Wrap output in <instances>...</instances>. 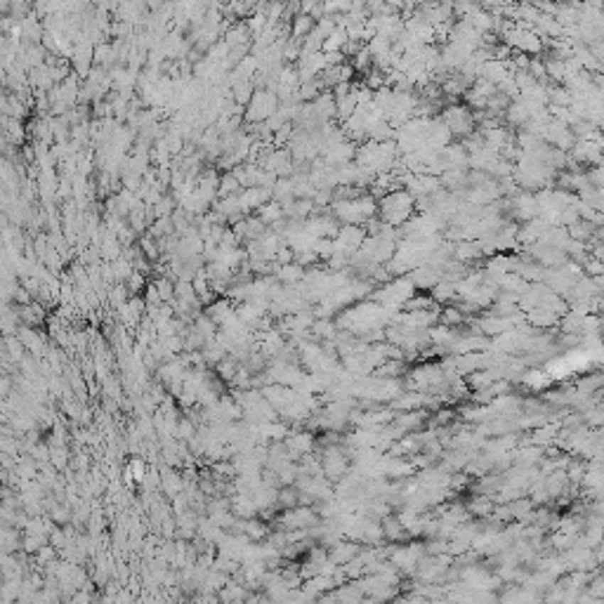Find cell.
<instances>
[{
    "label": "cell",
    "mask_w": 604,
    "mask_h": 604,
    "mask_svg": "<svg viewBox=\"0 0 604 604\" xmlns=\"http://www.w3.org/2000/svg\"><path fill=\"white\" fill-rule=\"evenodd\" d=\"M416 198L406 189H394L380 198V217L389 227H399L414 215Z\"/></svg>",
    "instance_id": "6da1fadb"
},
{
    "label": "cell",
    "mask_w": 604,
    "mask_h": 604,
    "mask_svg": "<svg viewBox=\"0 0 604 604\" xmlns=\"http://www.w3.org/2000/svg\"><path fill=\"white\" fill-rule=\"evenodd\" d=\"M414 293H416L414 281L401 274V276L392 279V281L382 284V288H378L373 293V300L380 302V305H385V307H404V302L414 296Z\"/></svg>",
    "instance_id": "7a4b0ae2"
},
{
    "label": "cell",
    "mask_w": 604,
    "mask_h": 604,
    "mask_svg": "<svg viewBox=\"0 0 604 604\" xmlns=\"http://www.w3.org/2000/svg\"><path fill=\"white\" fill-rule=\"evenodd\" d=\"M321 522L319 512L314 510L312 505H296V507H288L281 517V527L286 532L291 529H312Z\"/></svg>",
    "instance_id": "3957f363"
},
{
    "label": "cell",
    "mask_w": 604,
    "mask_h": 604,
    "mask_svg": "<svg viewBox=\"0 0 604 604\" xmlns=\"http://www.w3.org/2000/svg\"><path fill=\"white\" fill-rule=\"evenodd\" d=\"M505 41H507V45H512L514 50H519L522 55H527V53H539V50H541L539 33H536V31H529L527 26H514V28H510V31H507V36H505Z\"/></svg>",
    "instance_id": "277c9868"
},
{
    "label": "cell",
    "mask_w": 604,
    "mask_h": 604,
    "mask_svg": "<svg viewBox=\"0 0 604 604\" xmlns=\"http://www.w3.org/2000/svg\"><path fill=\"white\" fill-rule=\"evenodd\" d=\"M380 527H382V539H385L387 543H404V541L411 539L406 527L401 524V519L397 517L394 512L385 514V517L380 519Z\"/></svg>",
    "instance_id": "5b68a950"
},
{
    "label": "cell",
    "mask_w": 604,
    "mask_h": 604,
    "mask_svg": "<svg viewBox=\"0 0 604 604\" xmlns=\"http://www.w3.org/2000/svg\"><path fill=\"white\" fill-rule=\"evenodd\" d=\"M359 548H362V543H357V541H350V539H340V541H335L333 545H330L328 548V559L333 564H347L350 559H355L357 555H359Z\"/></svg>",
    "instance_id": "8992f818"
},
{
    "label": "cell",
    "mask_w": 604,
    "mask_h": 604,
    "mask_svg": "<svg viewBox=\"0 0 604 604\" xmlns=\"http://www.w3.org/2000/svg\"><path fill=\"white\" fill-rule=\"evenodd\" d=\"M276 112V99L271 92H255L253 97V104H250V112H248V119L253 121H262L267 119Z\"/></svg>",
    "instance_id": "52a82bcc"
},
{
    "label": "cell",
    "mask_w": 604,
    "mask_h": 604,
    "mask_svg": "<svg viewBox=\"0 0 604 604\" xmlns=\"http://www.w3.org/2000/svg\"><path fill=\"white\" fill-rule=\"evenodd\" d=\"M512 212L514 215H517L519 220H534V217H539V201H536V196L534 194H517L512 198Z\"/></svg>",
    "instance_id": "ba28073f"
},
{
    "label": "cell",
    "mask_w": 604,
    "mask_h": 604,
    "mask_svg": "<svg viewBox=\"0 0 604 604\" xmlns=\"http://www.w3.org/2000/svg\"><path fill=\"white\" fill-rule=\"evenodd\" d=\"M298 498H300V491L296 489V486H286V489L276 491V503H279V505H284V510H288V507L300 505V503H298Z\"/></svg>",
    "instance_id": "9c48e42d"
},
{
    "label": "cell",
    "mask_w": 604,
    "mask_h": 604,
    "mask_svg": "<svg viewBox=\"0 0 604 604\" xmlns=\"http://www.w3.org/2000/svg\"><path fill=\"white\" fill-rule=\"evenodd\" d=\"M234 512L239 514V517H246V519H250V517H255V500L253 498H243V496H239L237 500H234Z\"/></svg>",
    "instance_id": "30bf717a"
},
{
    "label": "cell",
    "mask_w": 604,
    "mask_h": 604,
    "mask_svg": "<svg viewBox=\"0 0 604 604\" xmlns=\"http://www.w3.org/2000/svg\"><path fill=\"white\" fill-rule=\"evenodd\" d=\"M312 28H314L312 17H309V14H300V17L296 19V24H293V38H305Z\"/></svg>",
    "instance_id": "8fae6325"
}]
</instances>
